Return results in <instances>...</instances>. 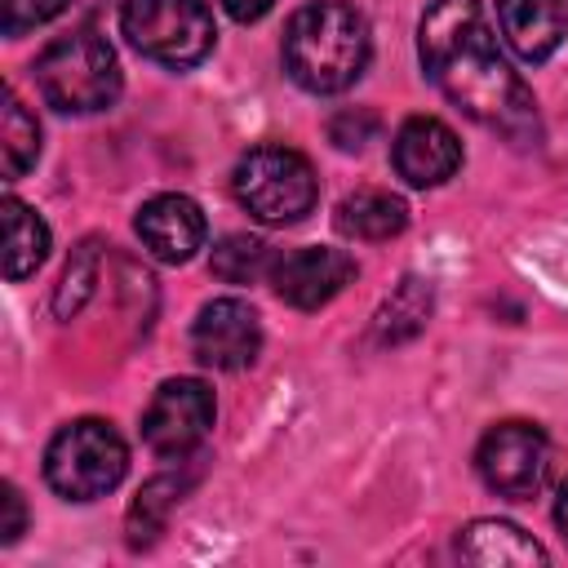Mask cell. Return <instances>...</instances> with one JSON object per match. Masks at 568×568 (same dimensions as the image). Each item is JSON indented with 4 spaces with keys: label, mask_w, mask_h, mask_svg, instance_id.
I'll list each match as a JSON object with an SVG mask.
<instances>
[{
    "label": "cell",
    "mask_w": 568,
    "mask_h": 568,
    "mask_svg": "<svg viewBox=\"0 0 568 568\" xmlns=\"http://www.w3.org/2000/svg\"><path fill=\"white\" fill-rule=\"evenodd\" d=\"M417 58L426 75L439 84V93L470 120L506 138L537 133L532 89L497 53L479 0H435L417 27Z\"/></svg>",
    "instance_id": "1"
},
{
    "label": "cell",
    "mask_w": 568,
    "mask_h": 568,
    "mask_svg": "<svg viewBox=\"0 0 568 568\" xmlns=\"http://www.w3.org/2000/svg\"><path fill=\"white\" fill-rule=\"evenodd\" d=\"M368 67V22L346 0H311L284 27V71L306 93H342Z\"/></svg>",
    "instance_id": "2"
},
{
    "label": "cell",
    "mask_w": 568,
    "mask_h": 568,
    "mask_svg": "<svg viewBox=\"0 0 568 568\" xmlns=\"http://www.w3.org/2000/svg\"><path fill=\"white\" fill-rule=\"evenodd\" d=\"M36 84L44 93L49 106L71 111V115H89L115 102L120 93V62L115 49L106 44V36H98L93 27L71 31L62 40H53L40 58H36Z\"/></svg>",
    "instance_id": "3"
},
{
    "label": "cell",
    "mask_w": 568,
    "mask_h": 568,
    "mask_svg": "<svg viewBox=\"0 0 568 568\" xmlns=\"http://www.w3.org/2000/svg\"><path fill=\"white\" fill-rule=\"evenodd\" d=\"M129 470V448L120 430L102 417L67 422L44 448V479L67 501L106 497Z\"/></svg>",
    "instance_id": "4"
},
{
    "label": "cell",
    "mask_w": 568,
    "mask_h": 568,
    "mask_svg": "<svg viewBox=\"0 0 568 568\" xmlns=\"http://www.w3.org/2000/svg\"><path fill=\"white\" fill-rule=\"evenodd\" d=\"M231 186H235V200L266 226L302 222L320 195L311 160L284 142H266V146L244 151L235 173H231Z\"/></svg>",
    "instance_id": "5"
},
{
    "label": "cell",
    "mask_w": 568,
    "mask_h": 568,
    "mask_svg": "<svg viewBox=\"0 0 568 568\" xmlns=\"http://www.w3.org/2000/svg\"><path fill=\"white\" fill-rule=\"evenodd\" d=\"M120 31L142 58L178 71L204 62L217 40V27L204 0H124Z\"/></svg>",
    "instance_id": "6"
},
{
    "label": "cell",
    "mask_w": 568,
    "mask_h": 568,
    "mask_svg": "<svg viewBox=\"0 0 568 568\" xmlns=\"http://www.w3.org/2000/svg\"><path fill=\"white\" fill-rule=\"evenodd\" d=\"M475 470L497 497L524 501L550 475V439L532 422H497L475 448Z\"/></svg>",
    "instance_id": "7"
},
{
    "label": "cell",
    "mask_w": 568,
    "mask_h": 568,
    "mask_svg": "<svg viewBox=\"0 0 568 568\" xmlns=\"http://www.w3.org/2000/svg\"><path fill=\"white\" fill-rule=\"evenodd\" d=\"M213 413V390L200 377H173L151 395L142 413V439L155 457H186L204 444Z\"/></svg>",
    "instance_id": "8"
},
{
    "label": "cell",
    "mask_w": 568,
    "mask_h": 568,
    "mask_svg": "<svg viewBox=\"0 0 568 568\" xmlns=\"http://www.w3.org/2000/svg\"><path fill=\"white\" fill-rule=\"evenodd\" d=\"M191 351L204 368H248L262 351V320L248 302L240 297H213L200 306L195 324H191Z\"/></svg>",
    "instance_id": "9"
},
{
    "label": "cell",
    "mask_w": 568,
    "mask_h": 568,
    "mask_svg": "<svg viewBox=\"0 0 568 568\" xmlns=\"http://www.w3.org/2000/svg\"><path fill=\"white\" fill-rule=\"evenodd\" d=\"M355 280V257L346 248H328V244H306V248H288L271 262V284L275 293L297 306V311H320L328 306L346 284Z\"/></svg>",
    "instance_id": "10"
},
{
    "label": "cell",
    "mask_w": 568,
    "mask_h": 568,
    "mask_svg": "<svg viewBox=\"0 0 568 568\" xmlns=\"http://www.w3.org/2000/svg\"><path fill=\"white\" fill-rule=\"evenodd\" d=\"M390 160L408 186H444L462 169V142L444 120L413 115L399 124L390 142Z\"/></svg>",
    "instance_id": "11"
},
{
    "label": "cell",
    "mask_w": 568,
    "mask_h": 568,
    "mask_svg": "<svg viewBox=\"0 0 568 568\" xmlns=\"http://www.w3.org/2000/svg\"><path fill=\"white\" fill-rule=\"evenodd\" d=\"M133 226H138L142 248H146L155 262H169V266L191 262L195 248L204 244V213H200V204H195L191 195H178V191L151 195V200L138 209Z\"/></svg>",
    "instance_id": "12"
},
{
    "label": "cell",
    "mask_w": 568,
    "mask_h": 568,
    "mask_svg": "<svg viewBox=\"0 0 568 568\" xmlns=\"http://www.w3.org/2000/svg\"><path fill=\"white\" fill-rule=\"evenodd\" d=\"M497 27L524 62H546L568 36V0H497Z\"/></svg>",
    "instance_id": "13"
},
{
    "label": "cell",
    "mask_w": 568,
    "mask_h": 568,
    "mask_svg": "<svg viewBox=\"0 0 568 568\" xmlns=\"http://www.w3.org/2000/svg\"><path fill=\"white\" fill-rule=\"evenodd\" d=\"M337 231L346 240H390L408 226V204L390 191H377V186H364V191H351L342 204H337Z\"/></svg>",
    "instance_id": "14"
},
{
    "label": "cell",
    "mask_w": 568,
    "mask_h": 568,
    "mask_svg": "<svg viewBox=\"0 0 568 568\" xmlns=\"http://www.w3.org/2000/svg\"><path fill=\"white\" fill-rule=\"evenodd\" d=\"M457 555L470 564H546V550L506 519H475L457 537Z\"/></svg>",
    "instance_id": "15"
},
{
    "label": "cell",
    "mask_w": 568,
    "mask_h": 568,
    "mask_svg": "<svg viewBox=\"0 0 568 568\" xmlns=\"http://www.w3.org/2000/svg\"><path fill=\"white\" fill-rule=\"evenodd\" d=\"M49 253V226L44 217L22 204V200H4V275L9 280H27Z\"/></svg>",
    "instance_id": "16"
},
{
    "label": "cell",
    "mask_w": 568,
    "mask_h": 568,
    "mask_svg": "<svg viewBox=\"0 0 568 568\" xmlns=\"http://www.w3.org/2000/svg\"><path fill=\"white\" fill-rule=\"evenodd\" d=\"M0 155H4V182H18L40 155V124L18 102L13 89H4V106H0Z\"/></svg>",
    "instance_id": "17"
},
{
    "label": "cell",
    "mask_w": 568,
    "mask_h": 568,
    "mask_svg": "<svg viewBox=\"0 0 568 568\" xmlns=\"http://www.w3.org/2000/svg\"><path fill=\"white\" fill-rule=\"evenodd\" d=\"M271 248L253 235H226L217 248H213V275L226 280V284H253L262 275H271Z\"/></svg>",
    "instance_id": "18"
},
{
    "label": "cell",
    "mask_w": 568,
    "mask_h": 568,
    "mask_svg": "<svg viewBox=\"0 0 568 568\" xmlns=\"http://www.w3.org/2000/svg\"><path fill=\"white\" fill-rule=\"evenodd\" d=\"M426 315H430V288H426L422 280H404L399 293H395V297L382 306V315H377V337H382V342H399V337L417 333Z\"/></svg>",
    "instance_id": "19"
},
{
    "label": "cell",
    "mask_w": 568,
    "mask_h": 568,
    "mask_svg": "<svg viewBox=\"0 0 568 568\" xmlns=\"http://www.w3.org/2000/svg\"><path fill=\"white\" fill-rule=\"evenodd\" d=\"M169 488H178V479H151L142 493H138V501H133V515H129V524H133V541H142V532L151 537L155 528H160V519H164V510L173 506V497H164Z\"/></svg>",
    "instance_id": "20"
},
{
    "label": "cell",
    "mask_w": 568,
    "mask_h": 568,
    "mask_svg": "<svg viewBox=\"0 0 568 568\" xmlns=\"http://www.w3.org/2000/svg\"><path fill=\"white\" fill-rule=\"evenodd\" d=\"M67 0H4V36H22L49 18H58Z\"/></svg>",
    "instance_id": "21"
},
{
    "label": "cell",
    "mask_w": 568,
    "mask_h": 568,
    "mask_svg": "<svg viewBox=\"0 0 568 568\" xmlns=\"http://www.w3.org/2000/svg\"><path fill=\"white\" fill-rule=\"evenodd\" d=\"M0 506H4V524H0V541L9 546V541H18V532L27 528V510H22V493H18L13 484H4V497H0Z\"/></svg>",
    "instance_id": "22"
},
{
    "label": "cell",
    "mask_w": 568,
    "mask_h": 568,
    "mask_svg": "<svg viewBox=\"0 0 568 568\" xmlns=\"http://www.w3.org/2000/svg\"><path fill=\"white\" fill-rule=\"evenodd\" d=\"M271 4H275V0H222V9H226L235 22H257V18L271 13Z\"/></svg>",
    "instance_id": "23"
},
{
    "label": "cell",
    "mask_w": 568,
    "mask_h": 568,
    "mask_svg": "<svg viewBox=\"0 0 568 568\" xmlns=\"http://www.w3.org/2000/svg\"><path fill=\"white\" fill-rule=\"evenodd\" d=\"M555 524H559V532L568 537V479L559 484V497H555Z\"/></svg>",
    "instance_id": "24"
}]
</instances>
